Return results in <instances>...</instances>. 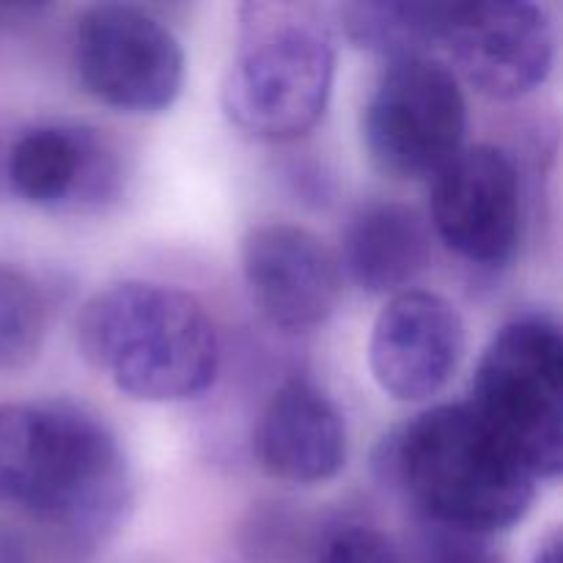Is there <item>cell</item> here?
I'll return each mask as SVG.
<instances>
[{"instance_id": "obj_1", "label": "cell", "mask_w": 563, "mask_h": 563, "mask_svg": "<svg viewBox=\"0 0 563 563\" xmlns=\"http://www.w3.org/2000/svg\"><path fill=\"white\" fill-rule=\"evenodd\" d=\"M0 509L20 511L49 559L91 561L132 511L119 438L69 401L0 405Z\"/></svg>"}, {"instance_id": "obj_2", "label": "cell", "mask_w": 563, "mask_h": 563, "mask_svg": "<svg viewBox=\"0 0 563 563\" xmlns=\"http://www.w3.org/2000/svg\"><path fill=\"white\" fill-rule=\"evenodd\" d=\"M374 471L399 487L421 520L495 537L526 520L537 478L465 405H440L379 443Z\"/></svg>"}, {"instance_id": "obj_3", "label": "cell", "mask_w": 563, "mask_h": 563, "mask_svg": "<svg viewBox=\"0 0 563 563\" xmlns=\"http://www.w3.org/2000/svg\"><path fill=\"white\" fill-rule=\"evenodd\" d=\"M77 350L119 394L141 405L201 399L220 372V339L207 308L176 286L121 280L77 313Z\"/></svg>"}, {"instance_id": "obj_4", "label": "cell", "mask_w": 563, "mask_h": 563, "mask_svg": "<svg viewBox=\"0 0 563 563\" xmlns=\"http://www.w3.org/2000/svg\"><path fill=\"white\" fill-rule=\"evenodd\" d=\"M335 80V33L319 5L251 0L240 5L225 71L223 113L242 135L291 143L322 121Z\"/></svg>"}, {"instance_id": "obj_5", "label": "cell", "mask_w": 563, "mask_h": 563, "mask_svg": "<svg viewBox=\"0 0 563 563\" xmlns=\"http://www.w3.org/2000/svg\"><path fill=\"white\" fill-rule=\"evenodd\" d=\"M533 473L555 482L563 467V339L550 317L504 324L484 350L465 401Z\"/></svg>"}, {"instance_id": "obj_6", "label": "cell", "mask_w": 563, "mask_h": 563, "mask_svg": "<svg viewBox=\"0 0 563 563\" xmlns=\"http://www.w3.org/2000/svg\"><path fill=\"white\" fill-rule=\"evenodd\" d=\"M467 99L460 77L432 55L390 60L363 110L372 163L394 179H427L465 148Z\"/></svg>"}, {"instance_id": "obj_7", "label": "cell", "mask_w": 563, "mask_h": 563, "mask_svg": "<svg viewBox=\"0 0 563 563\" xmlns=\"http://www.w3.org/2000/svg\"><path fill=\"white\" fill-rule=\"evenodd\" d=\"M71 60L82 88L126 115L165 113L185 88L181 42L141 5L99 3L82 11L71 33Z\"/></svg>"}, {"instance_id": "obj_8", "label": "cell", "mask_w": 563, "mask_h": 563, "mask_svg": "<svg viewBox=\"0 0 563 563\" xmlns=\"http://www.w3.org/2000/svg\"><path fill=\"white\" fill-rule=\"evenodd\" d=\"M429 218L438 240L473 267H504L522 231V181L509 152L465 146L432 176Z\"/></svg>"}, {"instance_id": "obj_9", "label": "cell", "mask_w": 563, "mask_h": 563, "mask_svg": "<svg viewBox=\"0 0 563 563\" xmlns=\"http://www.w3.org/2000/svg\"><path fill=\"white\" fill-rule=\"evenodd\" d=\"M440 44L456 77L489 99H520L544 86L555 64V25L526 0L449 3Z\"/></svg>"}, {"instance_id": "obj_10", "label": "cell", "mask_w": 563, "mask_h": 563, "mask_svg": "<svg viewBox=\"0 0 563 563\" xmlns=\"http://www.w3.org/2000/svg\"><path fill=\"white\" fill-rule=\"evenodd\" d=\"M242 275L262 317L291 333L328 322L344 289L339 253L295 223L253 225L242 240Z\"/></svg>"}, {"instance_id": "obj_11", "label": "cell", "mask_w": 563, "mask_h": 563, "mask_svg": "<svg viewBox=\"0 0 563 563\" xmlns=\"http://www.w3.org/2000/svg\"><path fill=\"white\" fill-rule=\"evenodd\" d=\"M465 339V319L454 302L434 291H399L374 319L368 368L390 399L427 401L456 374Z\"/></svg>"}, {"instance_id": "obj_12", "label": "cell", "mask_w": 563, "mask_h": 563, "mask_svg": "<svg viewBox=\"0 0 563 563\" xmlns=\"http://www.w3.org/2000/svg\"><path fill=\"white\" fill-rule=\"evenodd\" d=\"M16 198L47 212H82L113 201L121 168L113 148L88 126L38 124L22 132L5 163Z\"/></svg>"}, {"instance_id": "obj_13", "label": "cell", "mask_w": 563, "mask_h": 563, "mask_svg": "<svg viewBox=\"0 0 563 563\" xmlns=\"http://www.w3.org/2000/svg\"><path fill=\"white\" fill-rule=\"evenodd\" d=\"M256 456L273 478L297 487L333 482L346 465V427L317 383L291 377L258 418Z\"/></svg>"}, {"instance_id": "obj_14", "label": "cell", "mask_w": 563, "mask_h": 563, "mask_svg": "<svg viewBox=\"0 0 563 563\" xmlns=\"http://www.w3.org/2000/svg\"><path fill=\"white\" fill-rule=\"evenodd\" d=\"M339 262L366 295L394 297L432 262V229L407 203L372 201L346 223Z\"/></svg>"}, {"instance_id": "obj_15", "label": "cell", "mask_w": 563, "mask_h": 563, "mask_svg": "<svg viewBox=\"0 0 563 563\" xmlns=\"http://www.w3.org/2000/svg\"><path fill=\"white\" fill-rule=\"evenodd\" d=\"M449 3H344L335 9L341 33L372 55L388 60L429 55L443 36Z\"/></svg>"}, {"instance_id": "obj_16", "label": "cell", "mask_w": 563, "mask_h": 563, "mask_svg": "<svg viewBox=\"0 0 563 563\" xmlns=\"http://www.w3.org/2000/svg\"><path fill=\"white\" fill-rule=\"evenodd\" d=\"M47 295L27 269L0 262V372H22L47 339Z\"/></svg>"}, {"instance_id": "obj_17", "label": "cell", "mask_w": 563, "mask_h": 563, "mask_svg": "<svg viewBox=\"0 0 563 563\" xmlns=\"http://www.w3.org/2000/svg\"><path fill=\"white\" fill-rule=\"evenodd\" d=\"M306 544V517L284 504H262L240 528V548L253 563H291Z\"/></svg>"}, {"instance_id": "obj_18", "label": "cell", "mask_w": 563, "mask_h": 563, "mask_svg": "<svg viewBox=\"0 0 563 563\" xmlns=\"http://www.w3.org/2000/svg\"><path fill=\"white\" fill-rule=\"evenodd\" d=\"M416 563H500L487 537L454 531L438 522L421 520L412 539Z\"/></svg>"}, {"instance_id": "obj_19", "label": "cell", "mask_w": 563, "mask_h": 563, "mask_svg": "<svg viewBox=\"0 0 563 563\" xmlns=\"http://www.w3.org/2000/svg\"><path fill=\"white\" fill-rule=\"evenodd\" d=\"M313 563H407L401 550L372 526H341L317 550Z\"/></svg>"}, {"instance_id": "obj_20", "label": "cell", "mask_w": 563, "mask_h": 563, "mask_svg": "<svg viewBox=\"0 0 563 563\" xmlns=\"http://www.w3.org/2000/svg\"><path fill=\"white\" fill-rule=\"evenodd\" d=\"M0 563H33L31 537L9 522H0Z\"/></svg>"}, {"instance_id": "obj_21", "label": "cell", "mask_w": 563, "mask_h": 563, "mask_svg": "<svg viewBox=\"0 0 563 563\" xmlns=\"http://www.w3.org/2000/svg\"><path fill=\"white\" fill-rule=\"evenodd\" d=\"M531 563H561V537L559 533H553V537L544 539V542L539 544L537 555H533Z\"/></svg>"}]
</instances>
